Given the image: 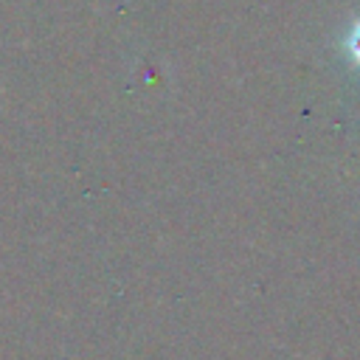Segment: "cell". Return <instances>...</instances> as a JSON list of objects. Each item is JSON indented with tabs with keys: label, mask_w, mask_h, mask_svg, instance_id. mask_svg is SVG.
Segmentation results:
<instances>
[{
	"label": "cell",
	"mask_w": 360,
	"mask_h": 360,
	"mask_svg": "<svg viewBox=\"0 0 360 360\" xmlns=\"http://www.w3.org/2000/svg\"><path fill=\"white\" fill-rule=\"evenodd\" d=\"M346 48H349V56L360 65V22L352 28V34H349V42H346Z\"/></svg>",
	"instance_id": "6da1fadb"
}]
</instances>
